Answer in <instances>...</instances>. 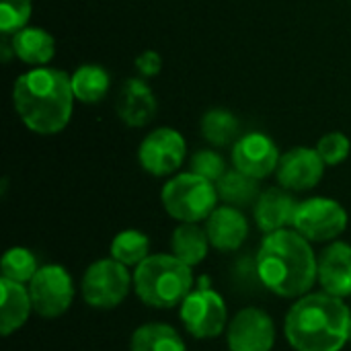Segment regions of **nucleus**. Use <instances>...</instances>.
I'll return each instance as SVG.
<instances>
[{
    "mask_svg": "<svg viewBox=\"0 0 351 351\" xmlns=\"http://www.w3.org/2000/svg\"><path fill=\"white\" fill-rule=\"evenodd\" d=\"M156 109L158 103L148 82H144L142 78H128L121 84L115 99V111L125 125L130 128L148 125L154 119Z\"/></svg>",
    "mask_w": 351,
    "mask_h": 351,
    "instance_id": "obj_14",
    "label": "nucleus"
},
{
    "mask_svg": "<svg viewBox=\"0 0 351 351\" xmlns=\"http://www.w3.org/2000/svg\"><path fill=\"white\" fill-rule=\"evenodd\" d=\"M230 351H271L276 343V325L261 308H243L226 329Z\"/></svg>",
    "mask_w": 351,
    "mask_h": 351,
    "instance_id": "obj_12",
    "label": "nucleus"
},
{
    "mask_svg": "<svg viewBox=\"0 0 351 351\" xmlns=\"http://www.w3.org/2000/svg\"><path fill=\"white\" fill-rule=\"evenodd\" d=\"M280 158L282 154H280L278 144L263 132L243 134L232 144L234 169L259 181L278 171Z\"/></svg>",
    "mask_w": 351,
    "mask_h": 351,
    "instance_id": "obj_11",
    "label": "nucleus"
},
{
    "mask_svg": "<svg viewBox=\"0 0 351 351\" xmlns=\"http://www.w3.org/2000/svg\"><path fill=\"white\" fill-rule=\"evenodd\" d=\"M319 282L331 296H351V245L333 241L325 247L319 257Z\"/></svg>",
    "mask_w": 351,
    "mask_h": 351,
    "instance_id": "obj_15",
    "label": "nucleus"
},
{
    "mask_svg": "<svg viewBox=\"0 0 351 351\" xmlns=\"http://www.w3.org/2000/svg\"><path fill=\"white\" fill-rule=\"evenodd\" d=\"M216 183L195 175L181 173L169 179L160 191V202L167 214L179 222H202L216 210L218 204Z\"/></svg>",
    "mask_w": 351,
    "mask_h": 351,
    "instance_id": "obj_5",
    "label": "nucleus"
},
{
    "mask_svg": "<svg viewBox=\"0 0 351 351\" xmlns=\"http://www.w3.org/2000/svg\"><path fill=\"white\" fill-rule=\"evenodd\" d=\"M350 331L351 311L327 292L300 296L284 321L286 339L296 351H341Z\"/></svg>",
    "mask_w": 351,
    "mask_h": 351,
    "instance_id": "obj_3",
    "label": "nucleus"
},
{
    "mask_svg": "<svg viewBox=\"0 0 351 351\" xmlns=\"http://www.w3.org/2000/svg\"><path fill=\"white\" fill-rule=\"evenodd\" d=\"M0 269H2V278L19 282V284H29L39 271V265H37L35 255L29 249L12 247L2 255Z\"/></svg>",
    "mask_w": 351,
    "mask_h": 351,
    "instance_id": "obj_26",
    "label": "nucleus"
},
{
    "mask_svg": "<svg viewBox=\"0 0 351 351\" xmlns=\"http://www.w3.org/2000/svg\"><path fill=\"white\" fill-rule=\"evenodd\" d=\"M292 228L311 243H329L348 228V212L331 197H311L296 206Z\"/></svg>",
    "mask_w": 351,
    "mask_h": 351,
    "instance_id": "obj_8",
    "label": "nucleus"
},
{
    "mask_svg": "<svg viewBox=\"0 0 351 351\" xmlns=\"http://www.w3.org/2000/svg\"><path fill=\"white\" fill-rule=\"evenodd\" d=\"M74 101L70 74L56 68H31L12 84L16 115L39 136L60 134L70 123Z\"/></svg>",
    "mask_w": 351,
    "mask_h": 351,
    "instance_id": "obj_1",
    "label": "nucleus"
},
{
    "mask_svg": "<svg viewBox=\"0 0 351 351\" xmlns=\"http://www.w3.org/2000/svg\"><path fill=\"white\" fill-rule=\"evenodd\" d=\"M185 154V138L175 128H158L150 132L138 148L140 167L154 177H167L179 171Z\"/></svg>",
    "mask_w": 351,
    "mask_h": 351,
    "instance_id": "obj_10",
    "label": "nucleus"
},
{
    "mask_svg": "<svg viewBox=\"0 0 351 351\" xmlns=\"http://www.w3.org/2000/svg\"><path fill=\"white\" fill-rule=\"evenodd\" d=\"M134 278L128 267L113 257L99 259L84 271L82 298L90 308L111 311L117 308L130 294Z\"/></svg>",
    "mask_w": 351,
    "mask_h": 351,
    "instance_id": "obj_6",
    "label": "nucleus"
},
{
    "mask_svg": "<svg viewBox=\"0 0 351 351\" xmlns=\"http://www.w3.org/2000/svg\"><path fill=\"white\" fill-rule=\"evenodd\" d=\"M138 298L152 308H173L193 290V271L175 255H150L134 271Z\"/></svg>",
    "mask_w": 351,
    "mask_h": 351,
    "instance_id": "obj_4",
    "label": "nucleus"
},
{
    "mask_svg": "<svg viewBox=\"0 0 351 351\" xmlns=\"http://www.w3.org/2000/svg\"><path fill=\"white\" fill-rule=\"evenodd\" d=\"M351 142L350 138L341 132H329L325 134L319 144H317V152L323 158V162L327 167H337L341 165L348 156H350Z\"/></svg>",
    "mask_w": 351,
    "mask_h": 351,
    "instance_id": "obj_28",
    "label": "nucleus"
},
{
    "mask_svg": "<svg viewBox=\"0 0 351 351\" xmlns=\"http://www.w3.org/2000/svg\"><path fill=\"white\" fill-rule=\"evenodd\" d=\"M132 351H185V341L181 335L165 323H148L134 331Z\"/></svg>",
    "mask_w": 351,
    "mask_h": 351,
    "instance_id": "obj_23",
    "label": "nucleus"
},
{
    "mask_svg": "<svg viewBox=\"0 0 351 351\" xmlns=\"http://www.w3.org/2000/svg\"><path fill=\"white\" fill-rule=\"evenodd\" d=\"M206 232L214 249L228 253V251H237L243 247L249 234V222L239 208L220 206L208 216Z\"/></svg>",
    "mask_w": 351,
    "mask_h": 351,
    "instance_id": "obj_17",
    "label": "nucleus"
},
{
    "mask_svg": "<svg viewBox=\"0 0 351 351\" xmlns=\"http://www.w3.org/2000/svg\"><path fill=\"white\" fill-rule=\"evenodd\" d=\"M218 189V197L226 204V206H234V208H245L257 202V197L261 195L259 191V179H253L237 169L226 171L220 181L216 183Z\"/></svg>",
    "mask_w": 351,
    "mask_h": 351,
    "instance_id": "obj_22",
    "label": "nucleus"
},
{
    "mask_svg": "<svg viewBox=\"0 0 351 351\" xmlns=\"http://www.w3.org/2000/svg\"><path fill=\"white\" fill-rule=\"evenodd\" d=\"M12 56H16L23 64L33 68H41L53 60L56 53V39L49 31L41 27H23L12 33L10 39Z\"/></svg>",
    "mask_w": 351,
    "mask_h": 351,
    "instance_id": "obj_18",
    "label": "nucleus"
},
{
    "mask_svg": "<svg viewBox=\"0 0 351 351\" xmlns=\"http://www.w3.org/2000/svg\"><path fill=\"white\" fill-rule=\"evenodd\" d=\"M27 288L33 311L43 319H58L72 306L74 282L68 269L58 263L41 265Z\"/></svg>",
    "mask_w": 351,
    "mask_h": 351,
    "instance_id": "obj_9",
    "label": "nucleus"
},
{
    "mask_svg": "<svg viewBox=\"0 0 351 351\" xmlns=\"http://www.w3.org/2000/svg\"><path fill=\"white\" fill-rule=\"evenodd\" d=\"M0 292H2V304H0V333L2 337H8L10 333L19 331L33 311L29 288H25L19 282L0 280Z\"/></svg>",
    "mask_w": 351,
    "mask_h": 351,
    "instance_id": "obj_19",
    "label": "nucleus"
},
{
    "mask_svg": "<svg viewBox=\"0 0 351 351\" xmlns=\"http://www.w3.org/2000/svg\"><path fill=\"white\" fill-rule=\"evenodd\" d=\"M296 206L298 204L292 197V191L284 187H271L261 191V195L253 204L257 228L265 234H271L292 226Z\"/></svg>",
    "mask_w": 351,
    "mask_h": 351,
    "instance_id": "obj_16",
    "label": "nucleus"
},
{
    "mask_svg": "<svg viewBox=\"0 0 351 351\" xmlns=\"http://www.w3.org/2000/svg\"><path fill=\"white\" fill-rule=\"evenodd\" d=\"M350 341H351V331H350Z\"/></svg>",
    "mask_w": 351,
    "mask_h": 351,
    "instance_id": "obj_31",
    "label": "nucleus"
},
{
    "mask_svg": "<svg viewBox=\"0 0 351 351\" xmlns=\"http://www.w3.org/2000/svg\"><path fill=\"white\" fill-rule=\"evenodd\" d=\"M189 171L212 181V183H218L220 177L226 173V162L224 158L214 152V150H199L191 156V165H189Z\"/></svg>",
    "mask_w": 351,
    "mask_h": 351,
    "instance_id": "obj_29",
    "label": "nucleus"
},
{
    "mask_svg": "<svg viewBox=\"0 0 351 351\" xmlns=\"http://www.w3.org/2000/svg\"><path fill=\"white\" fill-rule=\"evenodd\" d=\"M181 321L197 339H212L222 335L228 323V311L224 298L208 286V278H202L199 288L181 302Z\"/></svg>",
    "mask_w": 351,
    "mask_h": 351,
    "instance_id": "obj_7",
    "label": "nucleus"
},
{
    "mask_svg": "<svg viewBox=\"0 0 351 351\" xmlns=\"http://www.w3.org/2000/svg\"><path fill=\"white\" fill-rule=\"evenodd\" d=\"M325 167L327 165L319 156L317 148L296 146L282 154L276 177L280 187L288 191H308L321 183Z\"/></svg>",
    "mask_w": 351,
    "mask_h": 351,
    "instance_id": "obj_13",
    "label": "nucleus"
},
{
    "mask_svg": "<svg viewBox=\"0 0 351 351\" xmlns=\"http://www.w3.org/2000/svg\"><path fill=\"white\" fill-rule=\"evenodd\" d=\"M202 136L212 146H228L241 138V123L228 109H210L202 117Z\"/></svg>",
    "mask_w": 351,
    "mask_h": 351,
    "instance_id": "obj_24",
    "label": "nucleus"
},
{
    "mask_svg": "<svg viewBox=\"0 0 351 351\" xmlns=\"http://www.w3.org/2000/svg\"><path fill=\"white\" fill-rule=\"evenodd\" d=\"M150 251V239L140 232V230H123L119 234H115V239L111 241L109 253L115 261L123 263L125 267L130 265H140L144 259H148Z\"/></svg>",
    "mask_w": 351,
    "mask_h": 351,
    "instance_id": "obj_25",
    "label": "nucleus"
},
{
    "mask_svg": "<svg viewBox=\"0 0 351 351\" xmlns=\"http://www.w3.org/2000/svg\"><path fill=\"white\" fill-rule=\"evenodd\" d=\"M255 269L263 286L282 298H300L311 292L319 280V261L298 230H278L263 239Z\"/></svg>",
    "mask_w": 351,
    "mask_h": 351,
    "instance_id": "obj_2",
    "label": "nucleus"
},
{
    "mask_svg": "<svg viewBox=\"0 0 351 351\" xmlns=\"http://www.w3.org/2000/svg\"><path fill=\"white\" fill-rule=\"evenodd\" d=\"M33 10V0H0V31L4 35L27 27Z\"/></svg>",
    "mask_w": 351,
    "mask_h": 351,
    "instance_id": "obj_27",
    "label": "nucleus"
},
{
    "mask_svg": "<svg viewBox=\"0 0 351 351\" xmlns=\"http://www.w3.org/2000/svg\"><path fill=\"white\" fill-rule=\"evenodd\" d=\"M160 68H162V58H160V53L154 51V49H146V51H142V53L136 58V70H138L140 76H144V78L156 76V74L160 72Z\"/></svg>",
    "mask_w": 351,
    "mask_h": 351,
    "instance_id": "obj_30",
    "label": "nucleus"
},
{
    "mask_svg": "<svg viewBox=\"0 0 351 351\" xmlns=\"http://www.w3.org/2000/svg\"><path fill=\"white\" fill-rule=\"evenodd\" d=\"M70 82H72V93H74L76 101L86 103V105H95V103L103 101L111 86L109 72L99 64L78 66L70 74Z\"/></svg>",
    "mask_w": 351,
    "mask_h": 351,
    "instance_id": "obj_21",
    "label": "nucleus"
},
{
    "mask_svg": "<svg viewBox=\"0 0 351 351\" xmlns=\"http://www.w3.org/2000/svg\"><path fill=\"white\" fill-rule=\"evenodd\" d=\"M210 247L212 245H210L206 228H199L193 222H181L175 228L173 239H171L173 255L177 259H181L183 263H187L189 267L199 265L206 259Z\"/></svg>",
    "mask_w": 351,
    "mask_h": 351,
    "instance_id": "obj_20",
    "label": "nucleus"
}]
</instances>
